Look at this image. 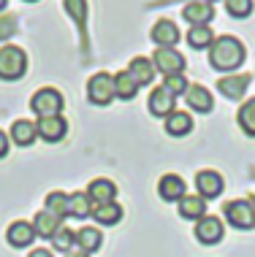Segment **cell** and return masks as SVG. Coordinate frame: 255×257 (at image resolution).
<instances>
[{
  "label": "cell",
  "mask_w": 255,
  "mask_h": 257,
  "mask_svg": "<svg viewBox=\"0 0 255 257\" xmlns=\"http://www.w3.org/2000/svg\"><path fill=\"white\" fill-rule=\"evenodd\" d=\"M209 62L217 71H233L244 62V46L242 41L233 36H220L215 44L209 46Z\"/></svg>",
  "instance_id": "1"
},
{
  "label": "cell",
  "mask_w": 255,
  "mask_h": 257,
  "mask_svg": "<svg viewBox=\"0 0 255 257\" xmlns=\"http://www.w3.org/2000/svg\"><path fill=\"white\" fill-rule=\"evenodd\" d=\"M30 108L36 111L41 119L60 116V111H63V95H60L57 89H52V87H44V89H38V92L33 95Z\"/></svg>",
  "instance_id": "2"
},
{
  "label": "cell",
  "mask_w": 255,
  "mask_h": 257,
  "mask_svg": "<svg viewBox=\"0 0 255 257\" xmlns=\"http://www.w3.org/2000/svg\"><path fill=\"white\" fill-rule=\"evenodd\" d=\"M25 68H27V57L19 46H6V49H0V79L14 81L25 73Z\"/></svg>",
  "instance_id": "3"
},
{
  "label": "cell",
  "mask_w": 255,
  "mask_h": 257,
  "mask_svg": "<svg viewBox=\"0 0 255 257\" xmlns=\"http://www.w3.org/2000/svg\"><path fill=\"white\" fill-rule=\"evenodd\" d=\"M223 211H225V219L236 230H252L255 227V206L247 203V200H228L223 206Z\"/></svg>",
  "instance_id": "4"
},
{
  "label": "cell",
  "mask_w": 255,
  "mask_h": 257,
  "mask_svg": "<svg viewBox=\"0 0 255 257\" xmlns=\"http://www.w3.org/2000/svg\"><path fill=\"white\" fill-rule=\"evenodd\" d=\"M87 95L95 106H109L114 98V79L109 73H95L87 84Z\"/></svg>",
  "instance_id": "5"
},
{
  "label": "cell",
  "mask_w": 255,
  "mask_h": 257,
  "mask_svg": "<svg viewBox=\"0 0 255 257\" xmlns=\"http://www.w3.org/2000/svg\"><path fill=\"white\" fill-rule=\"evenodd\" d=\"M155 65L166 76H182L185 71V57L174 49H157L155 52Z\"/></svg>",
  "instance_id": "6"
},
{
  "label": "cell",
  "mask_w": 255,
  "mask_h": 257,
  "mask_svg": "<svg viewBox=\"0 0 255 257\" xmlns=\"http://www.w3.org/2000/svg\"><path fill=\"white\" fill-rule=\"evenodd\" d=\"M33 227H36V235H41V238H52V235L63 227V217L49 211V208H41V211L36 214Z\"/></svg>",
  "instance_id": "7"
},
{
  "label": "cell",
  "mask_w": 255,
  "mask_h": 257,
  "mask_svg": "<svg viewBox=\"0 0 255 257\" xmlns=\"http://www.w3.org/2000/svg\"><path fill=\"white\" fill-rule=\"evenodd\" d=\"M185 19L190 22V27L196 25H209L212 19H215V9H212V3H206V0H193V3L185 6Z\"/></svg>",
  "instance_id": "8"
},
{
  "label": "cell",
  "mask_w": 255,
  "mask_h": 257,
  "mask_svg": "<svg viewBox=\"0 0 255 257\" xmlns=\"http://www.w3.org/2000/svg\"><path fill=\"white\" fill-rule=\"evenodd\" d=\"M6 238H9V244L11 246H17V249H25V246H30L33 241H36V227L30 225V222H14V225L9 227V233H6Z\"/></svg>",
  "instance_id": "9"
},
{
  "label": "cell",
  "mask_w": 255,
  "mask_h": 257,
  "mask_svg": "<svg viewBox=\"0 0 255 257\" xmlns=\"http://www.w3.org/2000/svg\"><path fill=\"white\" fill-rule=\"evenodd\" d=\"M196 238L201 241V244H217L220 238H223V222L217 217H204L198 219L196 225Z\"/></svg>",
  "instance_id": "10"
},
{
  "label": "cell",
  "mask_w": 255,
  "mask_h": 257,
  "mask_svg": "<svg viewBox=\"0 0 255 257\" xmlns=\"http://www.w3.org/2000/svg\"><path fill=\"white\" fill-rule=\"evenodd\" d=\"M196 187H198V195L201 198H217L223 192V176L215 171H201L196 176Z\"/></svg>",
  "instance_id": "11"
},
{
  "label": "cell",
  "mask_w": 255,
  "mask_h": 257,
  "mask_svg": "<svg viewBox=\"0 0 255 257\" xmlns=\"http://www.w3.org/2000/svg\"><path fill=\"white\" fill-rule=\"evenodd\" d=\"M174 95L168 92L166 87H155L152 95H149V111H152L155 116H168L174 114Z\"/></svg>",
  "instance_id": "12"
},
{
  "label": "cell",
  "mask_w": 255,
  "mask_h": 257,
  "mask_svg": "<svg viewBox=\"0 0 255 257\" xmlns=\"http://www.w3.org/2000/svg\"><path fill=\"white\" fill-rule=\"evenodd\" d=\"M65 130H68V124H65L63 116H49V119H41L36 124V133L44 138V141H49V144L60 141V138L65 136Z\"/></svg>",
  "instance_id": "13"
},
{
  "label": "cell",
  "mask_w": 255,
  "mask_h": 257,
  "mask_svg": "<svg viewBox=\"0 0 255 257\" xmlns=\"http://www.w3.org/2000/svg\"><path fill=\"white\" fill-rule=\"evenodd\" d=\"M155 41V44H160V49H171V46L179 41V30L177 25L171 22V19H160L155 27H152V36H149Z\"/></svg>",
  "instance_id": "14"
},
{
  "label": "cell",
  "mask_w": 255,
  "mask_h": 257,
  "mask_svg": "<svg viewBox=\"0 0 255 257\" xmlns=\"http://www.w3.org/2000/svg\"><path fill=\"white\" fill-rule=\"evenodd\" d=\"M157 192H160L163 200H182L185 198V182L177 176V173H166V176L160 179V184H157Z\"/></svg>",
  "instance_id": "15"
},
{
  "label": "cell",
  "mask_w": 255,
  "mask_h": 257,
  "mask_svg": "<svg viewBox=\"0 0 255 257\" xmlns=\"http://www.w3.org/2000/svg\"><path fill=\"white\" fill-rule=\"evenodd\" d=\"M114 195H117V187L109 182V179H95L93 184H90V190H87V198L93 200V203H114Z\"/></svg>",
  "instance_id": "16"
},
{
  "label": "cell",
  "mask_w": 255,
  "mask_h": 257,
  "mask_svg": "<svg viewBox=\"0 0 255 257\" xmlns=\"http://www.w3.org/2000/svg\"><path fill=\"white\" fill-rule=\"evenodd\" d=\"M247 84H250V76H225L217 81V89L225 95L228 100H239L244 95Z\"/></svg>",
  "instance_id": "17"
},
{
  "label": "cell",
  "mask_w": 255,
  "mask_h": 257,
  "mask_svg": "<svg viewBox=\"0 0 255 257\" xmlns=\"http://www.w3.org/2000/svg\"><path fill=\"white\" fill-rule=\"evenodd\" d=\"M128 73L136 79V84H152L155 81V65L149 62L147 57H133V62H130Z\"/></svg>",
  "instance_id": "18"
},
{
  "label": "cell",
  "mask_w": 255,
  "mask_h": 257,
  "mask_svg": "<svg viewBox=\"0 0 255 257\" xmlns=\"http://www.w3.org/2000/svg\"><path fill=\"white\" fill-rule=\"evenodd\" d=\"M179 214L185 219H204L206 217V203L201 195H185L179 200Z\"/></svg>",
  "instance_id": "19"
},
{
  "label": "cell",
  "mask_w": 255,
  "mask_h": 257,
  "mask_svg": "<svg viewBox=\"0 0 255 257\" xmlns=\"http://www.w3.org/2000/svg\"><path fill=\"white\" fill-rule=\"evenodd\" d=\"M101 241H103V235H101L98 227L84 225V227H79V230H76V244H79V249H81L84 254L95 252V249L101 246Z\"/></svg>",
  "instance_id": "20"
},
{
  "label": "cell",
  "mask_w": 255,
  "mask_h": 257,
  "mask_svg": "<svg viewBox=\"0 0 255 257\" xmlns=\"http://www.w3.org/2000/svg\"><path fill=\"white\" fill-rule=\"evenodd\" d=\"M188 106L190 108H196V111H212V95H209V89L206 87H201V84H193V87H188Z\"/></svg>",
  "instance_id": "21"
},
{
  "label": "cell",
  "mask_w": 255,
  "mask_h": 257,
  "mask_svg": "<svg viewBox=\"0 0 255 257\" xmlns=\"http://www.w3.org/2000/svg\"><path fill=\"white\" fill-rule=\"evenodd\" d=\"M136 92H139V84L128 71H120L114 76V95H120L122 100H133Z\"/></svg>",
  "instance_id": "22"
},
{
  "label": "cell",
  "mask_w": 255,
  "mask_h": 257,
  "mask_svg": "<svg viewBox=\"0 0 255 257\" xmlns=\"http://www.w3.org/2000/svg\"><path fill=\"white\" fill-rule=\"evenodd\" d=\"M87 214H93V200H90L84 192H73V195H68V217L84 219Z\"/></svg>",
  "instance_id": "23"
},
{
  "label": "cell",
  "mask_w": 255,
  "mask_h": 257,
  "mask_svg": "<svg viewBox=\"0 0 255 257\" xmlns=\"http://www.w3.org/2000/svg\"><path fill=\"white\" fill-rule=\"evenodd\" d=\"M11 138L19 144V147H30L33 138H36V124L27 119H17L11 124Z\"/></svg>",
  "instance_id": "24"
},
{
  "label": "cell",
  "mask_w": 255,
  "mask_h": 257,
  "mask_svg": "<svg viewBox=\"0 0 255 257\" xmlns=\"http://www.w3.org/2000/svg\"><path fill=\"white\" fill-rule=\"evenodd\" d=\"M93 217L98 225H117V222L122 219V208L117 203H103V206L93 208Z\"/></svg>",
  "instance_id": "25"
},
{
  "label": "cell",
  "mask_w": 255,
  "mask_h": 257,
  "mask_svg": "<svg viewBox=\"0 0 255 257\" xmlns=\"http://www.w3.org/2000/svg\"><path fill=\"white\" fill-rule=\"evenodd\" d=\"M188 44L193 49H206V46L215 44V33L206 25H196V27H190V33H188Z\"/></svg>",
  "instance_id": "26"
},
{
  "label": "cell",
  "mask_w": 255,
  "mask_h": 257,
  "mask_svg": "<svg viewBox=\"0 0 255 257\" xmlns=\"http://www.w3.org/2000/svg\"><path fill=\"white\" fill-rule=\"evenodd\" d=\"M193 130V119L188 114H182V111H174V114H168L166 119V133L168 136H185Z\"/></svg>",
  "instance_id": "27"
},
{
  "label": "cell",
  "mask_w": 255,
  "mask_h": 257,
  "mask_svg": "<svg viewBox=\"0 0 255 257\" xmlns=\"http://www.w3.org/2000/svg\"><path fill=\"white\" fill-rule=\"evenodd\" d=\"M239 124L247 136H255V98L247 100L242 108H239Z\"/></svg>",
  "instance_id": "28"
},
{
  "label": "cell",
  "mask_w": 255,
  "mask_h": 257,
  "mask_svg": "<svg viewBox=\"0 0 255 257\" xmlns=\"http://www.w3.org/2000/svg\"><path fill=\"white\" fill-rule=\"evenodd\" d=\"M52 244L57 252H71V246L76 244V233L68 230V227H60V230L52 235Z\"/></svg>",
  "instance_id": "29"
},
{
  "label": "cell",
  "mask_w": 255,
  "mask_h": 257,
  "mask_svg": "<svg viewBox=\"0 0 255 257\" xmlns=\"http://www.w3.org/2000/svg\"><path fill=\"white\" fill-rule=\"evenodd\" d=\"M225 9H228L231 17L244 19V17H250V11H252V0H225Z\"/></svg>",
  "instance_id": "30"
},
{
  "label": "cell",
  "mask_w": 255,
  "mask_h": 257,
  "mask_svg": "<svg viewBox=\"0 0 255 257\" xmlns=\"http://www.w3.org/2000/svg\"><path fill=\"white\" fill-rule=\"evenodd\" d=\"M46 208L54 214H60V217H65L68 214V195L63 192H52V195H46Z\"/></svg>",
  "instance_id": "31"
},
{
  "label": "cell",
  "mask_w": 255,
  "mask_h": 257,
  "mask_svg": "<svg viewBox=\"0 0 255 257\" xmlns=\"http://www.w3.org/2000/svg\"><path fill=\"white\" fill-rule=\"evenodd\" d=\"M163 87H166L168 92L177 98V95L188 92V87H190V84H188V79H185V76H166V84H163Z\"/></svg>",
  "instance_id": "32"
},
{
  "label": "cell",
  "mask_w": 255,
  "mask_h": 257,
  "mask_svg": "<svg viewBox=\"0 0 255 257\" xmlns=\"http://www.w3.org/2000/svg\"><path fill=\"white\" fill-rule=\"evenodd\" d=\"M17 30V17L14 14H0V41L11 38Z\"/></svg>",
  "instance_id": "33"
},
{
  "label": "cell",
  "mask_w": 255,
  "mask_h": 257,
  "mask_svg": "<svg viewBox=\"0 0 255 257\" xmlns=\"http://www.w3.org/2000/svg\"><path fill=\"white\" fill-rule=\"evenodd\" d=\"M65 9L71 11V17L79 22V27H84V11H87L84 0H65Z\"/></svg>",
  "instance_id": "34"
},
{
  "label": "cell",
  "mask_w": 255,
  "mask_h": 257,
  "mask_svg": "<svg viewBox=\"0 0 255 257\" xmlns=\"http://www.w3.org/2000/svg\"><path fill=\"white\" fill-rule=\"evenodd\" d=\"M6 152H9V138H6V133L0 130V157H6Z\"/></svg>",
  "instance_id": "35"
},
{
  "label": "cell",
  "mask_w": 255,
  "mask_h": 257,
  "mask_svg": "<svg viewBox=\"0 0 255 257\" xmlns=\"http://www.w3.org/2000/svg\"><path fill=\"white\" fill-rule=\"evenodd\" d=\"M30 257H52V252H49V249H44V246H41V249H33Z\"/></svg>",
  "instance_id": "36"
},
{
  "label": "cell",
  "mask_w": 255,
  "mask_h": 257,
  "mask_svg": "<svg viewBox=\"0 0 255 257\" xmlns=\"http://www.w3.org/2000/svg\"><path fill=\"white\" fill-rule=\"evenodd\" d=\"M65 257H90V254H84V252H81V249H79V252H68Z\"/></svg>",
  "instance_id": "37"
},
{
  "label": "cell",
  "mask_w": 255,
  "mask_h": 257,
  "mask_svg": "<svg viewBox=\"0 0 255 257\" xmlns=\"http://www.w3.org/2000/svg\"><path fill=\"white\" fill-rule=\"evenodd\" d=\"M0 9H6V0H0Z\"/></svg>",
  "instance_id": "38"
},
{
  "label": "cell",
  "mask_w": 255,
  "mask_h": 257,
  "mask_svg": "<svg viewBox=\"0 0 255 257\" xmlns=\"http://www.w3.org/2000/svg\"><path fill=\"white\" fill-rule=\"evenodd\" d=\"M206 3H209V0H206Z\"/></svg>",
  "instance_id": "39"
},
{
  "label": "cell",
  "mask_w": 255,
  "mask_h": 257,
  "mask_svg": "<svg viewBox=\"0 0 255 257\" xmlns=\"http://www.w3.org/2000/svg\"><path fill=\"white\" fill-rule=\"evenodd\" d=\"M252 206H255V203H252Z\"/></svg>",
  "instance_id": "40"
}]
</instances>
